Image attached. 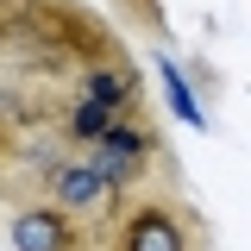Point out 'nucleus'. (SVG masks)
<instances>
[{
    "instance_id": "nucleus-1",
    "label": "nucleus",
    "mask_w": 251,
    "mask_h": 251,
    "mask_svg": "<svg viewBox=\"0 0 251 251\" xmlns=\"http://www.w3.org/2000/svg\"><path fill=\"white\" fill-rule=\"evenodd\" d=\"M126 57V38L82 0H0V69L6 82L75 94L88 63Z\"/></svg>"
},
{
    "instance_id": "nucleus-2",
    "label": "nucleus",
    "mask_w": 251,
    "mask_h": 251,
    "mask_svg": "<svg viewBox=\"0 0 251 251\" xmlns=\"http://www.w3.org/2000/svg\"><path fill=\"white\" fill-rule=\"evenodd\" d=\"M107 251H214V232L176 188H138L126 201Z\"/></svg>"
},
{
    "instance_id": "nucleus-3",
    "label": "nucleus",
    "mask_w": 251,
    "mask_h": 251,
    "mask_svg": "<svg viewBox=\"0 0 251 251\" xmlns=\"http://www.w3.org/2000/svg\"><path fill=\"white\" fill-rule=\"evenodd\" d=\"M31 195L57 201L63 214H75V220L94 232V239H100V245L113 239V226H120L126 201H132V195H126V188H113V182H107V176H100V170H94L82 151H69L63 163H50V170L38 176V188H31Z\"/></svg>"
},
{
    "instance_id": "nucleus-4",
    "label": "nucleus",
    "mask_w": 251,
    "mask_h": 251,
    "mask_svg": "<svg viewBox=\"0 0 251 251\" xmlns=\"http://www.w3.org/2000/svg\"><path fill=\"white\" fill-rule=\"evenodd\" d=\"M82 157H88V163H94L113 188H126V195H138L151 176H163V170H170L163 126H157L151 107H145V113H126V126H113V132H107L100 145H88Z\"/></svg>"
},
{
    "instance_id": "nucleus-5",
    "label": "nucleus",
    "mask_w": 251,
    "mask_h": 251,
    "mask_svg": "<svg viewBox=\"0 0 251 251\" xmlns=\"http://www.w3.org/2000/svg\"><path fill=\"white\" fill-rule=\"evenodd\" d=\"M6 245L13 251H107L75 214H63L44 195H25L6 207Z\"/></svg>"
},
{
    "instance_id": "nucleus-6",
    "label": "nucleus",
    "mask_w": 251,
    "mask_h": 251,
    "mask_svg": "<svg viewBox=\"0 0 251 251\" xmlns=\"http://www.w3.org/2000/svg\"><path fill=\"white\" fill-rule=\"evenodd\" d=\"M75 94L107 100V107H120V113H145V107H151V100H145V75H138V63H132V57L88 63V69L75 75Z\"/></svg>"
},
{
    "instance_id": "nucleus-7",
    "label": "nucleus",
    "mask_w": 251,
    "mask_h": 251,
    "mask_svg": "<svg viewBox=\"0 0 251 251\" xmlns=\"http://www.w3.org/2000/svg\"><path fill=\"white\" fill-rule=\"evenodd\" d=\"M120 13H126L138 31H151V38L163 31V0H120Z\"/></svg>"
},
{
    "instance_id": "nucleus-8",
    "label": "nucleus",
    "mask_w": 251,
    "mask_h": 251,
    "mask_svg": "<svg viewBox=\"0 0 251 251\" xmlns=\"http://www.w3.org/2000/svg\"><path fill=\"white\" fill-rule=\"evenodd\" d=\"M163 75H170V100H176V113H182L188 126H201V107L188 100V88H182V75H176V63H163Z\"/></svg>"
}]
</instances>
